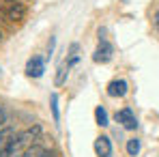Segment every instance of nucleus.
Returning a JSON list of instances; mask_svg holds the SVG:
<instances>
[{
	"instance_id": "4",
	"label": "nucleus",
	"mask_w": 159,
	"mask_h": 157,
	"mask_svg": "<svg viewBox=\"0 0 159 157\" xmlns=\"http://www.w3.org/2000/svg\"><path fill=\"white\" fill-rule=\"evenodd\" d=\"M112 52H114V48H112L107 41H101L99 48L93 54V60H95V62H110V60H112Z\"/></svg>"
},
{
	"instance_id": "5",
	"label": "nucleus",
	"mask_w": 159,
	"mask_h": 157,
	"mask_svg": "<svg viewBox=\"0 0 159 157\" xmlns=\"http://www.w3.org/2000/svg\"><path fill=\"white\" fill-rule=\"evenodd\" d=\"M116 121H118V123H123V127H125V129H135V127H138L135 114H133L129 108H125V110L116 112Z\"/></svg>"
},
{
	"instance_id": "2",
	"label": "nucleus",
	"mask_w": 159,
	"mask_h": 157,
	"mask_svg": "<svg viewBox=\"0 0 159 157\" xmlns=\"http://www.w3.org/2000/svg\"><path fill=\"white\" fill-rule=\"evenodd\" d=\"M39 136H41V127H39V125H34V127H28V129H24L22 133H17V136H15V140H17V144H20L22 153L26 151L28 146L37 144Z\"/></svg>"
},
{
	"instance_id": "15",
	"label": "nucleus",
	"mask_w": 159,
	"mask_h": 157,
	"mask_svg": "<svg viewBox=\"0 0 159 157\" xmlns=\"http://www.w3.org/2000/svg\"><path fill=\"white\" fill-rule=\"evenodd\" d=\"M4 123H7V110L0 105V127H4Z\"/></svg>"
},
{
	"instance_id": "14",
	"label": "nucleus",
	"mask_w": 159,
	"mask_h": 157,
	"mask_svg": "<svg viewBox=\"0 0 159 157\" xmlns=\"http://www.w3.org/2000/svg\"><path fill=\"white\" fill-rule=\"evenodd\" d=\"M67 73H69V67H60V69H58V76H56V86H60V84L65 82Z\"/></svg>"
},
{
	"instance_id": "1",
	"label": "nucleus",
	"mask_w": 159,
	"mask_h": 157,
	"mask_svg": "<svg viewBox=\"0 0 159 157\" xmlns=\"http://www.w3.org/2000/svg\"><path fill=\"white\" fill-rule=\"evenodd\" d=\"M0 11L11 22H24L26 17V7L20 0H0Z\"/></svg>"
},
{
	"instance_id": "6",
	"label": "nucleus",
	"mask_w": 159,
	"mask_h": 157,
	"mask_svg": "<svg viewBox=\"0 0 159 157\" xmlns=\"http://www.w3.org/2000/svg\"><path fill=\"white\" fill-rule=\"evenodd\" d=\"M127 88H129V84L125 80H112L107 84V95L110 97H125L127 95Z\"/></svg>"
},
{
	"instance_id": "17",
	"label": "nucleus",
	"mask_w": 159,
	"mask_h": 157,
	"mask_svg": "<svg viewBox=\"0 0 159 157\" xmlns=\"http://www.w3.org/2000/svg\"><path fill=\"white\" fill-rule=\"evenodd\" d=\"M0 17H4V15H2V11H0Z\"/></svg>"
},
{
	"instance_id": "13",
	"label": "nucleus",
	"mask_w": 159,
	"mask_h": 157,
	"mask_svg": "<svg viewBox=\"0 0 159 157\" xmlns=\"http://www.w3.org/2000/svg\"><path fill=\"white\" fill-rule=\"evenodd\" d=\"M50 101H52V112H54V121H58L60 118V114H58V95L52 93V97H50Z\"/></svg>"
},
{
	"instance_id": "3",
	"label": "nucleus",
	"mask_w": 159,
	"mask_h": 157,
	"mask_svg": "<svg viewBox=\"0 0 159 157\" xmlns=\"http://www.w3.org/2000/svg\"><path fill=\"white\" fill-rule=\"evenodd\" d=\"M43 71H45V60L39 58V56H32V58L28 60V65H26V73L30 78H41Z\"/></svg>"
},
{
	"instance_id": "9",
	"label": "nucleus",
	"mask_w": 159,
	"mask_h": 157,
	"mask_svg": "<svg viewBox=\"0 0 159 157\" xmlns=\"http://www.w3.org/2000/svg\"><path fill=\"white\" fill-rule=\"evenodd\" d=\"M43 153H45V149H43V146L32 144V146H28V149H26V151H24L20 157H43Z\"/></svg>"
},
{
	"instance_id": "7",
	"label": "nucleus",
	"mask_w": 159,
	"mask_h": 157,
	"mask_svg": "<svg viewBox=\"0 0 159 157\" xmlns=\"http://www.w3.org/2000/svg\"><path fill=\"white\" fill-rule=\"evenodd\" d=\"M95 153L99 157H112V142L107 136H99L95 140Z\"/></svg>"
},
{
	"instance_id": "8",
	"label": "nucleus",
	"mask_w": 159,
	"mask_h": 157,
	"mask_svg": "<svg viewBox=\"0 0 159 157\" xmlns=\"http://www.w3.org/2000/svg\"><path fill=\"white\" fill-rule=\"evenodd\" d=\"M22 155V149H20V144H17V140H15V136L0 149V157H20Z\"/></svg>"
},
{
	"instance_id": "12",
	"label": "nucleus",
	"mask_w": 159,
	"mask_h": 157,
	"mask_svg": "<svg viewBox=\"0 0 159 157\" xmlns=\"http://www.w3.org/2000/svg\"><path fill=\"white\" fill-rule=\"evenodd\" d=\"M11 138H13V129H11V127H0V149H2Z\"/></svg>"
},
{
	"instance_id": "11",
	"label": "nucleus",
	"mask_w": 159,
	"mask_h": 157,
	"mask_svg": "<svg viewBox=\"0 0 159 157\" xmlns=\"http://www.w3.org/2000/svg\"><path fill=\"white\" fill-rule=\"evenodd\" d=\"M127 153L131 157H135L140 153V140H138V138H129V140H127Z\"/></svg>"
},
{
	"instance_id": "10",
	"label": "nucleus",
	"mask_w": 159,
	"mask_h": 157,
	"mask_svg": "<svg viewBox=\"0 0 159 157\" xmlns=\"http://www.w3.org/2000/svg\"><path fill=\"white\" fill-rule=\"evenodd\" d=\"M95 118H97V125H101V127L110 125V123H107V112H106L103 105H97V110H95Z\"/></svg>"
},
{
	"instance_id": "16",
	"label": "nucleus",
	"mask_w": 159,
	"mask_h": 157,
	"mask_svg": "<svg viewBox=\"0 0 159 157\" xmlns=\"http://www.w3.org/2000/svg\"><path fill=\"white\" fill-rule=\"evenodd\" d=\"M0 43H2V32H0Z\"/></svg>"
}]
</instances>
